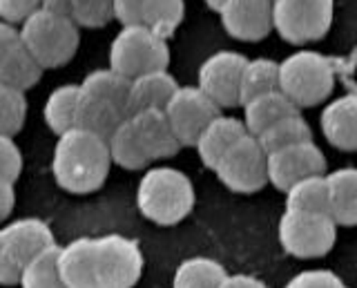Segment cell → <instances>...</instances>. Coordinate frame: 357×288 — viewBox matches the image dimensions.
<instances>
[{
	"instance_id": "1",
	"label": "cell",
	"mask_w": 357,
	"mask_h": 288,
	"mask_svg": "<svg viewBox=\"0 0 357 288\" xmlns=\"http://www.w3.org/2000/svg\"><path fill=\"white\" fill-rule=\"evenodd\" d=\"M112 168V154L107 139L72 128L59 135L54 148L52 172L63 190L74 195H87L105 183Z\"/></svg>"
},
{
	"instance_id": "2",
	"label": "cell",
	"mask_w": 357,
	"mask_h": 288,
	"mask_svg": "<svg viewBox=\"0 0 357 288\" xmlns=\"http://www.w3.org/2000/svg\"><path fill=\"white\" fill-rule=\"evenodd\" d=\"M137 206L145 219L159 226H174L195 208V188L190 176L176 168H152L137 188Z\"/></svg>"
},
{
	"instance_id": "3",
	"label": "cell",
	"mask_w": 357,
	"mask_h": 288,
	"mask_svg": "<svg viewBox=\"0 0 357 288\" xmlns=\"http://www.w3.org/2000/svg\"><path fill=\"white\" fill-rule=\"evenodd\" d=\"M18 34L45 70L70 63L81 43L76 20L47 9H36L29 18L22 20Z\"/></svg>"
},
{
	"instance_id": "4",
	"label": "cell",
	"mask_w": 357,
	"mask_h": 288,
	"mask_svg": "<svg viewBox=\"0 0 357 288\" xmlns=\"http://www.w3.org/2000/svg\"><path fill=\"white\" fill-rule=\"evenodd\" d=\"M335 87L331 59L319 52L299 50L279 63V90L299 109L324 103Z\"/></svg>"
},
{
	"instance_id": "5",
	"label": "cell",
	"mask_w": 357,
	"mask_h": 288,
	"mask_svg": "<svg viewBox=\"0 0 357 288\" xmlns=\"http://www.w3.org/2000/svg\"><path fill=\"white\" fill-rule=\"evenodd\" d=\"M170 47L167 38L159 36L148 25H126L109 45V68L137 79L141 74L167 70Z\"/></svg>"
},
{
	"instance_id": "6",
	"label": "cell",
	"mask_w": 357,
	"mask_h": 288,
	"mask_svg": "<svg viewBox=\"0 0 357 288\" xmlns=\"http://www.w3.org/2000/svg\"><path fill=\"white\" fill-rule=\"evenodd\" d=\"M54 232L36 217H22L0 228V286H16L25 266L52 246Z\"/></svg>"
},
{
	"instance_id": "7",
	"label": "cell",
	"mask_w": 357,
	"mask_h": 288,
	"mask_svg": "<svg viewBox=\"0 0 357 288\" xmlns=\"http://www.w3.org/2000/svg\"><path fill=\"white\" fill-rule=\"evenodd\" d=\"M337 237V224L328 213L286 208L279 219V241L288 255L299 259H315L328 255Z\"/></svg>"
},
{
	"instance_id": "8",
	"label": "cell",
	"mask_w": 357,
	"mask_h": 288,
	"mask_svg": "<svg viewBox=\"0 0 357 288\" xmlns=\"http://www.w3.org/2000/svg\"><path fill=\"white\" fill-rule=\"evenodd\" d=\"M335 0H273V27L286 43L304 45L328 34Z\"/></svg>"
},
{
	"instance_id": "9",
	"label": "cell",
	"mask_w": 357,
	"mask_h": 288,
	"mask_svg": "<svg viewBox=\"0 0 357 288\" xmlns=\"http://www.w3.org/2000/svg\"><path fill=\"white\" fill-rule=\"evenodd\" d=\"M94 264L98 288H132L141 280L143 252L134 239L107 232L94 239Z\"/></svg>"
},
{
	"instance_id": "10",
	"label": "cell",
	"mask_w": 357,
	"mask_h": 288,
	"mask_svg": "<svg viewBox=\"0 0 357 288\" xmlns=\"http://www.w3.org/2000/svg\"><path fill=\"white\" fill-rule=\"evenodd\" d=\"M219 181L234 192H257L268 183V152L255 135H243L215 168Z\"/></svg>"
},
{
	"instance_id": "11",
	"label": "cell",
	"mask_w": 357,
	"mask_h": 288,
	"mask_svg": "<svg viewBox=\"0 0 357 288\" xmlns=\"http://www.w3.org/2000/svg\"><path fill=\"white\" fill-rule=\"evenodd\" d=\"M165 114L178 143L188 148L197 146L201 132L221 114V107L199 85H183L165 105Z\"/></svg>"
},
{
	"instance_id": "12",
	"label": "cell",
	"mask_w": 357,
	"mask_h": 288,
	"mask_svg": "<svg viewBox=\"0 0 357 288\" xmlns=\"http://www.w3.org/2000/svg\"><path fill=\"white\" fill-rule=\"evenodd\" d=\"M248 59L239 52L221 50L208 56L199 68V87L221 109L241 105V76Z\"/></svg>"
},
{
	"instance_id": "13",
	"label": "cell",
	"mask_w": 357,
	"mask_h": 288,
	"mask_svg": "<svg viewBox=\"0 0 357 288\" xmlns=\"http://www.w3.org/2000/svg\"><path fill=\"white\" fill-rule=\"evenodd\" d=\"M324 170H326V157L312 141L268 154V181L284 192L306 176L324 174Z\"/></svg>"
},
{
	"instance_id": "14",
	"label": "cell",
	"mask_w": 357,
	"mask_h": 288,
	"mask_svg": "<svg viewBox=\"0 0 357 288\" xmlns=\"http://www.w3.org/2000/svg\"><path fill=\"white\" fill-rule=\"evenodd\" d=\"M221 25L243 43L264 40L273 27V0H226L219 9Z\"/></svg>"
},
{
	"instance_id": "15",
	"label": "cell",
	"mask_w": 357,
	"mask_h": 288,
	"mask_svg": "<svg viewBox=\"0 0 357 288\" xmlns=\"http://www.w3.org/2000/svg\"><path fill=\"white\" fill-rule=\"evenodd\" d=\"M319 126L333 148L357 152V94H346L321 109Z\"/></svg>"
},
{
	"instance_id": "16",
	"label": "cell",
	"mask_w": 357,
	"mask_h": 288,
	"mask_svg": "<svg viewBox=\"0 0 357 288\" xmlns=\"http://www.w3.org/2000/svg\"><path fill=\"white\" fill-rule=\"evenodd\" d=\"M132 121H134V128H137L139 137H141L143 146L148 150L152 161L170 159L178 152V148H183L174 135L165 109H161V107L143 109V112L132 114Z\"/></svg>"
},
{
	"instance_id": "17",
	"label": "cell",
	"mask_w": 357,
	"mask_h": 288,
	"mask_svg": "<svg viewBox=\"0 0 357 288\" xmlns=\"http://www.w3.org/2000/svg\"><path fill=\"white\" fill-rule=\"evenodd\" d=\"M59 271L67 288H98L94 237H78L61 246Z\"/></svg>"
},
{
	"instance_id": "18",
	"label": "cell",
	"mask_w": 357,
	"mask_h": 288,
	"mask_svg": "<svg viewBox=\"0 0 357 288\" xmlns=\"http://www.w3.org/2000/svg\"><path fill=\"white\" fill-rule=\"evenodd\" d=\"M243 135H248L243 121L219 114L204 132H201L195 148L199 152L201 161H204L208 168L215 170L217 163L223 159V154H226Z\"/></svg>"
},
{
	"instance_id": "19",
	"label": "cell",
	"mask_w": 357,
	"mask_h": 288,
	"mask_svg": "<svg viewBox=\"0 0 357 288\" xmlns=\"http://www.w3.org/2000/svg\"><path fill=\"white\" fill-rule=\"evenodd\" d=\"M176 90L178 85L167 70H156L137 76V79H132L130 85V103H128L130 116L152 107L165 109V105L170 103V98L174 96Z\"/></svg>"
},
{
	"instance_id": "20",
	"label": "cell",
	"mask_w": 357,
	"mask_h": 288,
	"mask_svg": "<svg viewBox=\"0 0 357 288\" xmlns=\"http://www.w3.org/2000/svg\"><path fill=\"white\" fill-rule=\"evenodd\" d=\"M128 116L130 114L123 107L105 101V98L85 94L81 90V96H78V105H76L74 128H83V130L94 132V135L103 137V139H109L112 132H114Z\"/></svg>"
},
{
	"instance_id": "21",
	"label": "cell",
	"mask_w": 357,
	"mask_h": 288,
	"mask_svg": "<svg viewBox=\"0 0 357 288\" xmlns=\"http://www.w3.org/2000/svg\"><path fill=\"white\" fill-rule=\"evenodd\" d=\"M43 65L22 43L20 34L11 40V45L0 56V81L16 87V90H29L43 76Z\"/></svg>"
},
{
	"instance_id": "22",
	"label": "cell",
	"mask_w": 357,
	"mask_h": 288,
	"mask_svg": "<svg viewBox=\"0 0 357 288\" xmlns=\"http://www.w3.org/2000/svg\"><path fill=\"white\" fill-rule=\"evenodd\" d=\"M243 123L250 135L259 137L264 130L275 126L290 114H299V107L290 101L282 90L266 92L261 96H255L252 101L243 103Z\"/></svg>"
},
{
	"instance_id": "23",
	"label": "cell",
	"mask_w": 357,
	"mask_h": 288,
	"mask_svg": "<svg viewBox=\"0 0 357 288\" xmlns=\"http://www.w3.org/2000/svg\"><path fill=\"white\" fill-rule=\"evenodd\" d=\"M328 179V215L337 226H357V168H340Z\"/></svg>"
},
{
	"instance_id": "24",
	"label": "cell",
	"mask_w": 357,
	"mask_h": 288,
	"mask_svg": "<svg viewBox=\"0 0 357 288\" xmlns=\"http://www.w3.org/2000/svg\"><path fill=\"white\" fill-rule=\"evenodd\" d=\"M107 146L112 154V163H116L126 170H141L152 161L137 128H134L132 116H128L114 132H112V137L107 139Z\"/></svg>"
},
{
	"instance_id": "25",
	"label": "cell",
	"mask_w": 357,
	"mask_h": 288,
	"mask_svg": "<svg viewBox=\"0 0 357 288\" xmlns=\"http://www.w3.org/2000/svg\"><path fill=\"white\" fill-rule=\"evenodd\" d=\"M78 85H81V90L85 94L105 98V101L123 107L130 114L128 103H130V85H132V79H128L126 74L116 72L114 68L94 70V72H89Z\"/></svg>"
},
{
	"instance_id": "26",
	"label": "cell",
	"mask_w": 357,
	"mask_h": 288,
	"mask_svg": "<svg viewBox=\"0 0 357 288\" xmlns=\"http://www.w3.org/2000/svg\"><path fill=\"white\" fill-rule=\"evenodd\" d=\"M78 96H81V85H76V83L59 85L47 96V101H45V107H43V116L54 135H63V132L74 128Z\"/></svg>"
},
{
	"instance_id": "27",
	"label": "cell",
	"mask_w": 357,
	"mask_h": 288,
	"mask_svg": "<svg viewBox=\"0 0 357 288\" xmlns=\"http://www.w3.org/2000/svg\"><path fill=\"white\" fill-rule=\"evenodd\" d=\"M223 264L210 257H190L174 271L172 288H221L226 280Z\"/></svg>"
},
{
	"instance_id": "28",
	"label": "cell",
	"mask_w": 357,
	"mask_h": 288,
	"mask_svg": "<svg viewBox=\"0 0 357 288\" xmlns=\"http://www.w3.org/2000/svg\"><path fill=\"white\" fill-rule=\"evenodd\" d=\"M59 243H52L33 257L20 275V288H67L59 271Z\"/></svg>"
},
{
	"instance_id": "29",
	"label": "cell",
	"mask_w": 357,
	"mask_h": 288,
	"mask_svg": "<svg viewBox=\"0 0 357 288\" xmlns=\"http://www.w3.org/2000/svg\"><path fill=\"white\" fill-rule=\"evenodd\" d=\"M286 208L328 213V179L326 174H312L286 190Z\"/></svg>"
},
{
	"instance_id": "30",
	"label": "cell",
	"mask_w": 357,
	"mask_h": 288,
	"mask_svg": "<svg viewBox=\"0 0 357 288\" xmlns=\"http://www.w3.org/2000/svg\"><path fill=\"white\" fill-rule=\"evenodd\" d=\"M257 139H259L264 150L271 154V152H277V150L288 148V146H297V143L312 141V130L299 114H290L282 121H277V123L271 126L268 130H264Z\"/></svg>"
},
{
	"instance_id": "31",
	"label": "cell",
	"mask_w": 357,
	"mask_h": 288,
	"mask_svg": "<svg viewBox=\"0 0 357 288\" xmlns=\"http://www.w3.org/2000/svg\"><path fill=\"white\" fill-rule=\"evenodd\" d=\"M273 90H279V63L271 59H255L245 63L241 76V105Z\"/></svg>"
},
{
	"instance_id": "32",
	"label": "cell",
	"mask_w": 357,
	"mask_h": 288,
	"mask_svg": "<svg viewBox=\"0 0 357 288\" xmlns=\"http://www.w3.org/2000/svg\"><path fill=\"white\" fill-rule=\"evenodd\" d=\"M185 3L183 0H143V25L167 38L183 23Z\"/></svg>"
},
{
	"instance_id": "33",
	"label": "cell",
	"mask_w": 357,
	"mask_h": 288,
	"mask_svg": "<svg viewBox=\"0 0 357 288\" xmlns=\"http://www.w3.org/2000/svg\"><path fill=\"white\" fill-rule=\"evenodd\" d=\"M27 116V98L22 90H16L0 81V135L14 137L20 132Z\"/></svg>"
},
{
	"instance_id": "34",
	"label": "cell",
	"mask_w": 357,
	"mask_h": 288,
	"mask_svg": "<svg viewBox=\"0 0 357 288\" xmlns=\"http://www.w3.org/2000/svg\"><path fill=\"white\" fill-rule=\"evenodd\" d=\"M78 27H103L114 18V0H72V14Z\"/></svg>"
},
{
	"instance_id": "35",
	"label": "cell",
	"mask_w": 357,
	"mask_h": 288,
	"mask_svg": "<svg viewBox=\"0 0 357 288\" xmlns=\"http://www.w3.org/2000/svg\"><path fill=\"white\" fill-rule=\"evenodd\" d=\"M22 172V152L14 137L0 135V176L16 181Z\"/></svg>"
},
{
	"instance_id": "36",
	"label": "cell",
	"mask_w": 357,
	"mask_h": 288,
	"mask_svg": "<svg viewBox=\"0 0 357 288\" xmlns=\"http://www.w3.org/2000/svg\"><path fill=\"white\" fill-rule=\"evenodd\" d=\"M284 288H349L331 271H304L295 275Z\"/></svg>"
},
{
	"instance_id": "37",
	"label": "cell",
	"mask_w": 357,
	"mask_h": 288,
	"mask_svg": "<svg viewBox=\"0 0 357 288\" xmlns=\"http://www.w3.org/2000/svg\"><path fill=\"white\" fill-rule=\"evenodd\" d=\"M36 9H40V0H0V20L11 25H22Z\"/></svg>"
},
{
	"instance_id": "38",
	"label": "cell",
	"mask_w": 357,
	"mask_h": 288,
	"mask_svg": "<svg viewBox=\"0 0 357 288\" xmlns=\"http://www.w3.org/2000/svg\"><path fill=\"white\" fill-rule=\"evenodd\" d=\"M114 20L126 25H143V0H114Z\"/></svg>"
},
{
	"instance_id": "39",
	"label": "cell",
	"mask_w": 357,
	"mask_h": 288,
	"mask_svg": "<svg viewBox=\"0 0 357 288\" xmlns=\"http://www.w3.org/2000/svg\"><path fill=\"white\" fill-rule=\"evenodd\" d=\"M14 202H16L14 181L3 179V176H0V221H5L11 215V210H14Z\"/></svg>"
},
{
	"instance_id": "40",
	"label": "cell",
	"mask_w": 357,
	"mask_h": 288,
	"mask_svg": "<svg viewBox=\"0 0 357 288\" xmlns=\"http://www.w3.org/2000/svg\"><path fill=\"white\" fill-rule=\"evenodd\" d=\"M221 288H268V286L252 275H226Z\"/></svg>"
},
{
	"instance_id": "41",
	"label": "cell",
	"mask_w": 357,
	"mask_h": 288,
	"mask_svg": "<svg viewBox=\"0 0 357 288\" xmlns=\"http://www.w3.org/2000/svg\"><path fill=\"white\" fill-rule=\"evenodd\" d=\"M40 9L70 16L72 14V0H40Z\"/></svg>"
},
{
	"instance_id": "42",
	"label": "cell",
	"mask_w": 357,
	"mask_h": 288,
	"mask_svg": "<svg viewBox=\"0 0 357 288\" xmlns=\"http://www.w3.org/2000/svg\"><path fill=\"white\" fill-rule=\"evenodd\" d=\"M16 36H18V29L11 23L0 20V56H3V52L11 45V40H14Z\"/></svg>"
},
{
	"instance_id": "43",
	"label": "cell",
	"mask_w": 357,
	"mask_h": 288,
	"mask_svg": "<svg viewBox=\"0 0 357 288\" xmlns=\"http://www.w3.org/2000/svg\"><path fill=\"white\" fill-rule=\"evenodd\" d=\"M206 5H208L210 9H217V12H219V9H221L223 5H226V0H206Z\"/></svg>"
}]
</instances>
